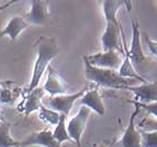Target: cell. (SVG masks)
Returning a JSON list of instances; mask_svg holds the SVG:
<instances>
[{
	"instance_id": "obj_1",
	"label": "cell",
	"mask_w": 157,
	"mask_h": 147,
	"mask_svg": "<svg viewBox=\"0 0 157 147\" xmlns=\"http://www.w3.org/2000/svg\"><path fill=\"white\" fill-rule=\"evenodd\" d=\"M34 47L36 49L37 60L34 64L33 74H32L29 85L24 91V95L29 93L30 91H33L34 89L38 87L43 74L49 66V62L55 59L59 52V44L56 42V39L52 38V37H38L34 44Z\"/></svg>"
},
{
	"instance_id": "obj_2",
	"label": "cell",
	"mask_w": 157,
	"mask_h": 147,
	"mask_svg": "<svg viewBox=\"0 0 157 147\" xmlns=\"http://www.w3.org/2000/svg\"><path fill=\"white\" fill-rule=\"evenodd\" d=\"M84 62V72L85 78L90 82H93L97 84V87H107L111 89H122L127 90L129 87H132L137 83V81L131 79L121 78L118 74V71L109 69H100L95 66L90 65L86 60L83 59Z\"/></svg>"
},
{
	"instance_id": "obj_3",
	"label": "cell",
	"mask_w": 157,
	"mask_h": 147,
	"mask_svg": "<svg viewBox=\"0 0 157 147\" xmlns=\"http://www.w3.org/2000/svg\"><path fill=\"white\" fill-rule=\"evenodd\" d=\"M131 29H132V35H131V43L130 48L127 49L126 43L124 46V55H127L135 66V69L137 66L141 65L144 62L147 61V56L145 55L143 47H141V39H140V29H139V24L138 20L132 18L131 19Z\"/></svg>"
},
{
	"instance_id": "obj_4",
	"label": "cell",
	"mask_w": 157,
	"mask_h": 147,
	"mask_svg": "<svg viewBox=\"0 0 157 147\" xmlns=\"http://www.w3.org/2000/svg\"><path fill=\"white\" fill-rule=\"evenodd\" d=\"M83 59L86 60V62L92 66L100 68V69H109V70H119L122 59H121L120 52L117 51H103L95 54L84 55Z\"/></svg>"
},
{
	"instance_id": "obj_5",
	"label": "cell",
	"mask_w": 157,
	"mask_h": 147,
	"mask_svg": "<svg viewBox=\"0 0 157 147\" xmlns=\"http://www.w3.org/2000/svg\"><path fill=\"white\" fill-rule=\"evenodd\" d=\"M86 91H88V87H84L80 91L72 93V95H55V97H49V98L46 99L45 103L47 105V108L57 111L59 114H65L67 117L75 101L78 99H81L82 95H84Z\"/></svg>"
},
{
	"instance_id": "obj_6",
	"label": "cell",
	"mask_w": 157,
	"mask_h": 147,
	"mask_svg": "<svg viewBox=\"0 0 157 147\" xmlns=\"http://www.w3.org/2000/svg\"><path fill=\"white\" fill-rule=\"evenodd\" d=\"M90 114H91V110L82 106L78 114L73 118H71L66 125V129H67L71 141H74L78 147H81V138L86 127V122H88Z\"/></svg>"
},
{
	"instance_id": "obj_7",
	"label": "cell",
	"mask_w": 157,
	"mask_h": 147,
	"mask_svg": "<svg viewBox=\"0 0 157 147\" xmlns=\"http://www.w3.org/2000/svg\"><path fill=\"white\" fill-rule=\"evenodd\" d=\"M30 10L24 16L28 25L44 26L49 20V2L46 0H32Z\"/></svg>"
},
{
	"instance_id": "obj_8",
	"label": "cell",
	"mask_w": 157,
	"mask_h": 147,
	"mask_svg": "<svg viewBox=\"0 0 157 147\" xmlns=\"http://www.w3.org/2000/svg\"><path fill=\"white\" fill-rule=\"evenodd\" d=\"M120 33L122 34L119 21H105V29L101 36V43L105 51H117L122 53L120 46Z\"/></svg>"
},
{
	"instance_id": "obj_9",
	"label": "cell",
	"mask_w": 157,
	"mask_h": 147,
	"mask_svg": "<svg viewBox=\"0 0 157 147\" xmlns=\"http://www.w3.org/2000/svg\"><path fill=\"white\" fill-rule=\"evenodd\" d=\"M29 146H40V147H62L59 143L54 139L53 133L48 128L43 130L33 131L25 139L18 141V147H29Z\"/></svg>"
},
{
	"instance_id": "obj_10",
	"label": "cell",
	"mask_w": 157,
	"mask_h": 147,
	"mask_svg": "<svg viewBox=\"0 0 157 147\" xmlns=\"http://www.w3.org/2000/svg\"><path fill=\"white\" fill-rule=\"evenodd\" d=\"M135 105V110L131 114L130 119H129V124H128L126 130L120 139V143L122 147H143L141 146V135L140 131L136 129V122L135 119L137 117L138 112L140 107L137 105V102H132Z\"/></svg>"
},
{
	"instance_id": "obj_11",
	"label": "cell",
	"mask_w": 157,
	"mask_h": 147,
	"mask_svg": "<svg viewBox=\"0 0 157 147\" xmlns=\"http://www.w3.org/2000/svg\"><path fill=\"white\" fill-rule=\"evenodd\" d=\"M45 95V91L44 89L40 87H37L36 89H34L33 91H30L29 93L24 95V99L21 100L17 110L20 112H24L25 117H28L32 112L37 111L40 109V107L43 106L42 100Z\"/></svg>"
},
{
	"instance_id": "obj_12",
	"label": "cell",
	"mask_w": 157,
	"mask_h": 147,
	"mask_svg": "<svg viewBox=\"0 0 157 147\" xmlns=\"http://www.w3.org/2000/svg\"><path fill=\"white\" fill-rule=\"evenodd\" d=\"M127 90L134 92L136 102L139 101V103H151L157 101V81L132 85L129 87Z\"/></svg>"
},
{
	"instance_id": "obj_13",
	"label": "cell",
	"mask_w": 157,
	"mask_h": 147,
	"mask_svg": "<svg viewBox=\"0 0 157 147\" xmlns=\"http://www.w3.org/2000/svg\"><path fill=\"white\" fill-rule=\"evenodd\" d=\"M47 80H46L45 84L43 87L44 91L51 95V97H55V95H66V90H67V84L65 81L61 78V75L57 73L54 68L48 66L47 68Z\"/></svg>"
},
{
	"instance_id": "obj_14",
	"label": "cell",
	"mask_w": 157,
	"mask_h": 147,
	"mask_svg": "<svg viewBox=\"0 0 157 147\" xmlns=\"http://www.w3.org/2000/svg\"><path fill=\"white\" fill-rule=\"evenodd\" d=\"M81 106H84L90 110H93L100 116H105V107L102 100V97L99 92V87H95L92 90H88L80 99Z\"/></svg>"
},
{
	"instance_id": "obj_15",
	"label": "cell",
	"mask_w": 157,
	"mask_h": 147,
	"mask_svg": "<svg viewBox=\"0 0 157 147\" xmlns=\"http://www.w3.org/2000/svg\"><path fill=\"white\" fill-rule=\"evenodd\" d=\"M29 26L27 21L24 19L23 16H13L11 19L8 21L6 26L3 27L2 30H0V38L7 36L11 39V42H16L18 36L23 30L27 29Z\"/></svg>"
},
{
	"instance_id": "obj_16",
	"label": "cell",
	"mask_w": 157,
	"mask_h": 147,
	"mask_svg": "<svg viewBox=\"0 0 157 147\" xmlns=\"http://www.w3.org/2000/svg\"><path fill=\"white\" fill-rule=\"evenodd\" d=\"M118 74L120 75L121 78L124 79H131L140 83H146L148 82L145 78H143L139 73H138L137 69H135V66L132 65V63L130 62V60L127 55H124V59L122 60L120 68L118 70Z\"/></svg>"
},
{
	"instance_id": "obj_17",
	"label": "cell",
	"mask_w": 157,
	"mask_h": 147,
	"mask_svg": "<svg viewBox=\"0 0 157 147\" xmlns=\"http://www.w3.org/2000/svg\"><path fill=\"white\" fill-rule=\"evenodd\" d=\"M11 124L2 121L0 124V147H18V141L10 135Z\"/></svg>"
},
{
	"instance_id": "obj_18",
	"label": "cell",
	"mask_w": 157,
	"mask_h": 147,
	"mask_svg": "<svg viewBox=\"0 0 157 147\" xmlns=\"http://www.w3.org/2000/svg\"><path fill=\"white\" fill-rule=\"evenodd\" d=\"M66 116L65 114H61V117H59V124L56 125L55 129L53 131V137L57 143L62 144L63 141H70L71 138L69 136V133H67V129H66Z\"/></svg>"
},
{
	"instance_id": "obj_19",
	"label": "cell",
	"mask_w": 157,
	"mask_h": 147,
	"mask_svg": "<svg viewBox=\"0 0 157 147\" xmlns=\"http://www.w3.org/2000/svg\"><path fill=\"white\" fill-rule=\"evenodd\" d=\"M39 119L44 122L48 125H57L59 121V117H61V114H59L57 111H54L52 109L47 108L43 105L39 109V114H38Z\"/></svg>"
},
{
	"instance_id": "obj_20",
	"label": "cell",
	"mask_w": 157,
	"mask_h": 147,
	"mask_svg": "<svg viewBox=\"0 0 157 147\" xmlns=\"http://www.w3.org/2000/svg\"><path fill=\"white\" fill-rule=\"evenodd\" d=\"M141 146L143 147H157V130L140 131Z\"/></svg>"
},
{
	"instance_id": "obj_21",
	"label": "cell",
	"mask_w": 157,
	"mask_h": 147,
	"mask_svg": "<svg viewBox=\"0 0 157 147\" xmlns=\"http://www.w3.org/2000/svg\"><path fill=\"white\" fill-rule=\"evenodd\" d=\"M139 127L144 131H153L157 130V120L151 118H145L144 120L139 124Z\"/></svg>"
},
{
	"instance_id": "obj_22",
	"label": "cell",
	"mask_w": 157,
	"mask_h": 147,
	"mask_svg": "<svg viewBox=\"0 0 157 147\" xmlns=\"http://www.w3.org/2000/svg\"><path fill=\"white\" fill-rule=\"evenodd\" d=\"M137 105L139 107H141V108H144L149 114L156 117L157 120V101L151 102V103H139V102H137Z\"/></svg>"
},
{
	"instance_id": "obj_23",
	"label": "cell",
	"mask_w": 157,
	"mask_h": 147,
	"mask_svg": "<svg viewBox=\"0 0 157 147\" xmlns=\"http://www.w3.org/2000/svg\"><path fill=\"white\" fill-rule=\"evenodd\" d=\"M13 101H15V98H13L10 89H1V103H13Z\"/></svg>"
},
{
	"instance_id": "obj_24",
	"label": "cell",
	"mask_w": 157,
	"mask_h": 147,
	"mask_svg": "<svg viewBox=\"0 0 157 147\" xmlns=\"http://www.w3.org/2000/svg\"><path fill=\"white\" fill-rule=\"evenodd\" d=\"M145 41H146V44H147V47H148V49H149V52H151L153 55L157 56V41L151 39L148 35L145 36Z\"/></svg>"
},
{
	"instance_id": "obj_25",
	"label": "cell",
	"mask_w": 157,
	"mask_h": 147,
	"mask_svg": "<svg viewBox=\"0 0 157 147\" xmlns=\"http://www.w3.org/2000/svg\"><path fill=\"white\" fill-rule=\"evenodd\" d=\"M17 1H8V2L3 3V5H1L0 6V11H2L3 9H6V8H9V6H11V5H13V3H16Z\"/></svg>"
},
{
	"instance_id": "obj_26",
	"label": "cell",
	"mask_w": 157,
	"mask_h": 147,
	"mask_svg": "<svg viewBox=\"0 0 157 147\" xmlns=\"http://www.w3.org/2000/svg\"><path fill=\"white\" fill-rule=\"evenodd\" d=\"M9 83H11V82H3V81H1V80H0V89H3V87H5V85H8Z\"/></svg>"
},
{
	"instance_id": "obj_27",
	"label": "cell",
	"mask_w": 157,
	"mask_h": 147,
	"mask_svg": "<svg viewBox=\"0 0 157 147\" xmlns=\"http://www.w3.org/2000/svg\"><path fill=\"white\" fill-rule=\"evenodd\" d=\"M2 121H5V119H3V114H2V111H1V109H0V124H1Z\"/></svg>"
},
{
	"instance_id": "obj_28",
	"label": "cell",
	"mask_w": 157,
	"mask_h": 147,
	"mask_svg": "<svg viewBox=\"0 0 157 147\" xmlns=\"http://www.w3.org/2000/svg\"><path fill=\"white\" fill-rule=\"evenodd\" d=\"M0 103H1V89H0Z\"/></svg>"
}]
</instances>
